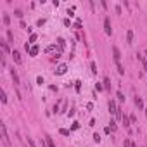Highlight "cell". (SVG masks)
<instances>
[{
	"mask_svg": "<svg viewBox=\"0 0 147 147\" xmlns=\"http://www.w3.org/2000/svg\"><path fill=\"white\" fill-rule=\"evenodd\" d=\"M28 144H29V147H35V142H33L31 137H28Z\"/></svg>",
	"mask_w": 147,
	"mask_h": 147,
	"instance_id": "e575fe53",
	"label": "cell"
},
{
	"mask_svg": "<svg viewBox=\"0 0 147 147\" xmlns=\"http://www.w3.org/2000/svg\"><path fill=\"white\" fill-rule=\"evenodd\" d=\"M7 40H9V43H14V33L11 29H7Z\"/></svg>",
	"mask_w": 147,
	"mask_h": 147,
	"instance_id": "2e32d148",
	"label": "cell"
},
{
	"mask_svg": "<svg viewBox=\"0 0 147 147\" xmlns=\"http://www.w3.org/2000/svg\"><path fill=\"white\" fill-rule=\"evenodd\" d=\"M130 147H137V145H135V144H133V142H131V145H130Z\"/></svg>",
	"mask_w": 147,
	"mask_h": 147,
	"instance_id": "ab89813d",
	"label": "cell"
},
{
	"mask_svg": "<svg viewBox=\"0 0 147 147\" xmlns=\"http://www.w3.org/2000/svg\"><path fill=\"white\" fill-rule=\"evenodd\" d=\"M126 43H128V45L133 43V29H128V31H126Z\"/></svg>",
	"mask_w": 147,
	"mask_h": 147,
	"instance_id": "30bf717a",
	"label": "cell"
},
{
	"mask_svg": "<svg viewBox=\"0 0 147 147\" xmlns=\"http://www.w3.org/2000/svg\"><path fill=\"white\" fill-rule=\"evenodd\" d=\"M113 57H114V62L121 61V52H119L118 47H113Z\"/></svg>",
	"mask_w": 147,
	"mask_h": 147,
	"instance_id": "5b68a950",
	"label": "cell"
},
{
	"mask_svg": "<svg viewBox=\"0 0 147 147\" xmlns=\"http://www.w3.org/2000/svg\"><path fill=\"white\" fill-rule=\"evenodd\" d=\"M0 130H2V140H4V145H5V147H11V140H9L7 128H5V125H4V123L0 125Z\"/></svg>",
	"mask_w": 147,
	"mask_h": 147,
	"instance_id": "6da1fadb",
	"label": "cell"
},
{
	"mask_svg": "<svg viewBox=\"0 0 147 147\" xmlns=\"http://www.w3.org/2000/svg\"><path fill=\"white\" fill-rule=\"evenodd\" d=\"M14 16L21 19V17H23V11H21V9H16V11H14Z\"/></svg>",
	"mask_w": 147,
	"mask_h": 147,
	"instance_id": "cb8c5ba5",
	"label": "cell"
},
{
	"mask_svg": "<svg viewBox=\"0 0 147 147\" xmlns=\"http://www.w3.org/2000/svg\"><path fill=\"white\" fill-rule=\"evenodd\" d=\"M144 56H145V59H147V50H145V52H144Z\"/></svg>",
	"mask_w": 147,
	"mask_h": 147,
	"instance_id": "60d3db41",
	"label": "cell"
},
{
	"mask_svg": "<svg viewBox=\"0 0 147 147\" xmlns=\"http://www.w3.org/2000/svg\"><path fill=\"white\" fill-rule=\"evenodd\" d=\"M0 45H2V50L5 52V54L9 52V45H7V42H4V40H0Z\"/></svg>",
	"mask_w": 147,
	"mask_h": 147,
	"instance_id": "e0dca14e",
	"label": "cell"
},
{
	"mask_svg": "<svg viewBox=\"0 0 147 147\" xmlns=\"http://www.w3.org/2000/svg\"><path fill=\"white\" fill-rule=\"evenodd\" d=\"M74 28H76V29H81V21H80V19H76V23H74Z\"/></svg>",
	"mask_w": 147,
	"mask_h": 147,
	"instance_id": "f1b7e54d",
	"label": "cell"
},
{
	"mask_svg": "<svg viewBox=\"0 0 147 147\" xmlns=\"http://www.w3.org/2000/svg\"><path fill=\"white\" fill-rule=\"evenodd\" d=\"M130 145H131L130 138H125V142H123V147H130Z\"/></svg>",
	"mask_w": 147,
	"mask_h": 147,
	"instance_id": "83f0119b",
	"label": "cell"
},
{
	"mask_svg": "<svg viewBox=\"0 0 147 147\" xmlns=\"http://www.w3.org/2000/svg\"><path fill=\"white\" fill-rule=\"evenodd\" d=\"M104 31H106V35H107V36H111V35H113V28H111V19H109V17H106V19H104Z\"/></svg>",
	"mask_w": 147,
	"mask_h": 147,
	"instance_id": "7a4b0ae2",
	"label": "cell"
},
{
	"mask_svg": "<svg viewBox=\"0 0 147 147\" xmlns=\"http://www.w3.org/2000/svg\"><path fill=\"white\" fill-rule=\"evenodd\" d=\"M45 144H47V147H56V144H54V138H52L50 135H45Z\"/></svg>",
	"mask_w": 147,
	"mask_h": 147,
	"instance_id": "7c38bea8",
	"label": "cell"
},
{
	"mask_svg": "<svg viewBox=\"0 0 147 147\" xmlns=\"http://www.w3.org/2000/svg\"><path fill=\"white\" fill-rule=\"evenodd\" d=\"M116 97H118V100H119V102H125V95L121 94V92H116Z\"/></svg>",
	"mask_w": 147,
	"mask_h": 147,
	"instance_id": "d4e9b609",
	"label": "cell"
},
{
	"mask_svg": "<svg viewBox=\"0 0 147 147\" xmlns=\"http://www.w3.org/2000/svg\"><path fill=\"white\" fill-rule=\"evenodd\" d=\"M121 121H123V125H125V128H130V118H128V116H123V119H121Z\"/></svg>",
	"mask_w": 147,
	"mask_h": 147,
	"instance_id": "9a60e30c",
	"label": "cell"
},
{
	"mask_svg": "<svg viewBox=\"0 0 147 147\" xmlns=\"http://www.w3.org/2000/svg\"><path fill=\"white\" fill-rule=\"evenodd\" d=\"M87 109H90V111H92V109H94V104H92V102H88V104H87Z\"/></svg>",
	"mask_w": 147,
	"mask_h": 147,
	"instance_id": "f35d334b",
	"label": "cell"
},
{
	"mask_svg": "<svg viewBox=\"0 0 147 147\" xmlns=\"http://www.w3.org/2000/svg\"><path fill=\"white\" fill-rule=\"evenodd\" d=\"M4 24H7V26L11 24V16L9 14H4Z\"/></svg>",
	"mask_w": 147,
	"mask_h": 147,
	"instance_id": "7402d4cb",
	"label": "cell"
},
{
	"mask_svg": "<svg viewBox=\"0 0 147 147\" xmlns=\"http://www.w3.org/2000/svg\"><path fill=\"white\" fill-rule=\"evenodd\" d=\"M144 111H145V109H144ZM145 116H147V111H145Z\"/></svg>",
	"mask_w": 147,
	"mask_h": 147,
	"instance_id": "b9f144b4",
	"label": "cell"
},
{
	"mask_svg": "<svg viewBox=\"0 0 147 147\" xmlns=\"http://www.w3.org/2000/svg\"><path fill=\"white\" fill-rule=\"evenodd\" d=\"M107 109H109V113H111V114H116V113H118V107H116V102H114V100H109V104H107Z\"/></svg>",
	"mask_w": 147,
	"mask_h": 147,
	"instance_id": "8992f818",
	"label": "cell"
},
{
	"mask_svg": "<svg viewBox=\"0 0 147 147\" xmlns=\"http://www.w3.org/2000/svg\"><path fill=\"white\" fill-rule=\"evenodd\" d=\"M11 76H12V80H14V85L19 87V76H17V73H16V69L14 68L11 69Z\"/></svg>",
	"mask_w": 147,
	"mask_h": 147,
	"instance_id": "9c48e42d",
	"label": "cell"
},
{
	"mask_svg": "<svg viewBox=\"0 0 147 147\" xmlns=\"http://www.w3.org/2000/svg\"><path fill=\"white\" fill-rule=\"evenodd\" d=\"M19 24H21V28H23V29H28V26H26V23H24V21H21Z\"/></svg>",
	"mask_w": 147,
	"mask_h": 147,
	"instance_id": "74e56055",
	"label": "cell"
},
{
	"mask_svg": "<svg viewBox=\"0 0 147 147\" xmlns=\"http://www.w3.org/2000/svg\"><path fill=\"white\" fill-rule=\"evenodd\" d=\"M100 140H102V138H100V135H99V133H95V135H94V142H97V144H99Z\"/></svg>",
	"mask_w": 147,
	"mask_h": 147,
	"instance_id": "4dcf8cb0",
	"label": "cell"
},
{
	"mask_svg": "<svg viewBox=\"0 0 147 147\" xmlns=\"http://www.w3.org/2000/svg\"><path fill=\"white\" fill-rule=\"evenodd\" d=\"M11 56H12V59H14V62H16V64H21V62H23L19 50H12V52H11Z\"/></svg>",
	"mask_w": 147,
	"mask_h": 147,
	"instance_id": "277c9868",
	"label": "cell"
},
{
	"mask_svg": "<svg viewBox=\"0 0 147 147\" xmlns=\"http://www.w3.org/2000/svg\"><path fill=\"white\" fill-rule=\"evenodd\" d=\"M130 121H131V123H133V125L137 123V118H135V114H131V116H130Z\"/></svg>",
	"mask_w": 147,
	"mask_h": 147,
	"instance_id": "d590c367",
	"label": "cell"
},
{
	"mask_svg": "<svg viewBox=\"0 0 147 147\" xmlns=\"http://www.w3.org/2000/svg\"><path fill=\"white\" fill-rule=\"evenodd\" d=\"M2 102H4V104H7V94L4 90H2Z\"/></svg>",
	"mask_w": 147,
	"mask_h": 147,
	"instance_id": "f546056e",
	"label": "cell"
},
{
	"mask_svg": "<svg viewBox=\"0 0 147 147\" xmlns=\"http://www.w3.org/2000/svg\"><path fill=\"white\" fill-rule=\"evenodd\" d=\"M116 69H118V74H119V76H123V74H125V68L119 64V62H116Z\"/></svg>",
	"mask_w": 147,
	"mask_h": 147,
	"instance_id": "5bb4252c",
	"label": "cell"
},
{
	"mask_svg": "<svg viewBox=\"0 0 147 147\" xmlns=\"http://www.w3.org/2000/svg\"><path fill=\"white\" fill-rule=\"evenodd\" d=\"M74 90H76V92L81 90V81H80V80H78V81H74Z\"/></svg>",
	"mask_w": 147,
	"mask_h": 147,
	"instance_id": "603a6c76",
	"label": "cell"
},
{
	"mask_svg": "<svg viewBox=\"0 0 147 147\" xmlns=\"http://www.w3.org/2000/svg\"><path fill=\"white\" fill-rule=\"evenodd\" d=\"M109 128H111V133H114V131L118 130V125L114 123V121H111V123H109Z\"/></svg>",
	"mask_w": 147,
	"mask_h": 147,
	"instance_id": "ffe728a7",
	"label": "cell"
},
{
	"mask_svg": "<svg viewBox=\"0 0 147 147\" xmlns=\"http://www.w3.org/2000/svg\"><path fill=\"white\" fill-rule=\"evenodd\" d=\"M68 73V64H59L56 68V74L57 76H62V74H66Z\"/></svg>",
	"mask_w": 147,
	"mask_h": 147,
	"instance_id": "3957f363",
	"label": "cell"
},
{
	"mask_svg": "<svg viewBox=\"0 0 147 147\" xmlns=\"http://www.w3.org/2000/svg\"><path fill=\"white\" fill-rule=\"evenodd\" d=\"M36 24H38V26H43V24H45V19H38V23Z\"/></svg>",
	"mask_w": 147,
	"mask_h": 147,
	"instance_id": "8d00e7d4",
	"label": "cell"
},
{
	"mask_svg": "<svg viewBox=\"0 0 147 147\" xmlns=\"http://www.w3.org/2000/svg\"><path fill=\"white\" fill-rule=\"evenodd\" d=\"M57 47H59V52H62L66 49V40L64 38H57Z\"/></svg>",
	"mask_w": 147,
	"mask_h": 147,
	"instance_id": "8fae6325",
	"label": "cell"
},
{
	"mask_svg": "<svg viewBox=\"0 0 147 147\" xmlns=\"http://www.w3.org/2000/svg\"><path fill=\"white\" fill-rule=\"evenodd\" d=\"M36 83H38V85H43V78H42V76H36Z\"/></svg>",
	"mask_w": 147,
	"mask_h": 147,
	"instance_id": "d6a6232c",
	"label": "cell"
},
{
	"mask_svg": "<svg viewBox=\"0 0 147 147\" xmlns=\"http://www.w3.org/2000/svg\"><path fill=\"white\" fill-rule=\"evenodd\" d=\"M137 59L140 61V64H142V69H144V71H147V59H145L144 56H142V54H137Z\"/></svg>",
	"mask_w": 147,
	"mask_h": 147,
	"instance_id": "52a82bcc",
	"label": "cell"
},
{
	"mask_svg": "<svg viewBox=\"0 0 147 147\" xmlns=\"http://www.w3.org/2000/svg\"><path fill=\"white\" fill-rule=\"evenodd\" d=\"M28 52H29V56H31V57H36V56H38V52H40V49H38V45H31Z\"/></svg>",
	"mask_w": 147,
	"mask_h": 147,
	"instance_id": "ba28073f",
	"label": "cell"
},
{
	"mask_svg": "<svg viewBox=\"0 0 147 147\" xmlns=\"http://www.w3.org/2000/svg\"><path fill=\"white\" fill-rule=\"evenodd\" d=\"M59 133H61L62 137H69V133H71V130H66V128H61V130H59Z\"/></svg>",
	"mask_w": 147,
	"mask_h": 147,
	"instance_id": "d6986e66",
	"label": "cell"
},
{
	"mask_svg": "<svg viewBox=\"0 0 147 147\" xmlns=\"http://www.w3.org/2000/svg\"><path fill=\"white\" fill-rule=\"evenodd\" d=\"M135 106H137V107H140L142 111H144V102H142V99H140L138 95L135 97Z\"/></svg>",
	"mask_w": 147,
	"mask_h": 147,
	"instance_id": "4fadbf2b",
	"label": "cell"
},
{
	"mask_svg": "<svg viewBox=\"0 0 147 147\" xmlns=\"http://www.w3.org/2000/svg\"><path fill=\"white\" fill-rule=\"evenodd\" d=\"M90 69H92V73L94 74H97V64L94 61H90Z\"/></svg>",
	"mask_w": 147,
	"mask_h": 147,
	"instance_id": "44dd1931",
	"label": "cell"
},
{
	"mask_svg": "<svg viewBox=\"0 0 147 147\" xmlns=\"http://www.w3.org/2000/svg\"><path fill=\"white\" fill-rule=\"evenodd\" d=\"M80 128V123L78 121H73V126H71V130H78Z\"/></svg>",
	"mask_w": 147,
	"mask_h": 147,
	"instance_id": "4316f807",
	"label": "cell"
},
{
	"mask_svg": "<svg viewBox=\"0 0 147 147\" xmlns=\"http://www.w3.org/2000/svg\"><path fill=\"white\" fill-rule=\"evenodd\" d=\"M102 88H104V87H102V85H100V83H95V90H97V92H100V90H102Z\"/></svg>",
	"mask_w": 147,
	"mask_h": 147,
	"instance_id": "836d02e7",
	"label": "cell"
},
{
	"mask_svg": "<svg viewBox=\"0 0 147 147\" xmlns=\"http://www.w3.org/2000/svg\"><path fill=\"white\" fill-rule=\"evenodd\" d=\"M36 38H38V36H36L35 33H31V36H29V43H35V42H36Z\"/></svg>",
	"mask_w": 147,
	"mask_h": 147,
	"instance_id": "484cf974",
	"label": "cell"
},
{
	"mask_svg": "<svg viewBox=\"0 0 147 147\" xmlns=\"http://www.w3.org/2000/svg\"><path fill=\"white\" fill-rule=\"evenodd\" d=\"M104 88H106V90H109V88H111V80H109L107 76L104 78Z\"/></svg>",
	"mask_w": 147,
	"mask_h": 147,
	"instance_id": "ac0fdd59",
	"label": "cell"
},
{
	"mask_svg": "<svg viewBox=\"0 0 147 147\" xmlns=\"http://www.w3.org/2000/svg\"><path fill=\"white\" fill-rule=\"evenodd\" d=\"M54 50H56V45H49L45 49V52H54Z\"/></svg>",
	"mask_w": 147,
	"mask_h": 147,
	"instance_id": "1f68e13d",
	"label": "cell"
}]
</instances>
